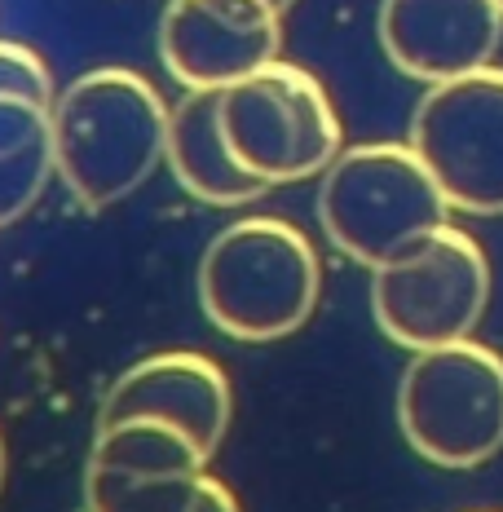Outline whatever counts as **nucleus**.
<instances>
[{"label": "nucleus", "mask_w": 503, "mask_h": 512, "mask_svg": "<svg viewBox=\"0 0 503 512\" xmlns=\"http://www.w3.org/2000/svg\"><path fill=\"white\" fill-rule=\"evenodd\" d=\"M221 133L243 173L270 190L323 177V168L345 151L327 89L283 58L221 89Z\"/></svg>", "instance_id": "4"}, {"label": "nucleus", "mask_w": 503, "mask_h": 512, "mask_svg": "<svg viewBox=\"0 0 503 512\" xmlns=\"http://www.w3.org/2000/svg\"><path fill=\"white\" fill-rule=\"evenodd\" d=\"M190 512H239V499H234V490L221 482V477L203 473L199 495H195V504H190Z\"/></svg>", "instance_id": "17"}, {"label": "nucleus", "mask_w": 503, "mask_h": 512, "mask_svg": "<svg viewBox=\"0 0 503 512\" xmlns=\"http://www.w3.org/2000/svg\"><path fill=\"white\" fill-rule=\"evenodd\" d=\"M323 261L283 217H243L199 261V305L217 332L243 345L296 336L318 309Z\"/></svg>", "instance_id": "2"}, {"label": "nucleus", "mask_w": 503, "mask_h": 512, "mask_svg": "<svg viewBox=\"0 0 503 512\" xmlns=\"http://www.w3.org/2000/svg\"><path fill=\"white\" fill-rule=\"evenodd\" d=\"M490 301V261L468 230L446 221L420 248L371 270V314L393 345L433 349L477 332Z\"/></svg>", "instance_id": "6"}, {"label": "nucleus", "mask_w": 503, "mask_h": 512, "mask_svg": "<svg viewBox=\"0 0 503 512\" xmlns=\"http://www.w3.org/2000/svg\"><path fill=\"white\" fill-rule=\"evenodd\" d=\"M283 49V14L265 0H168L159 58L181 89H226Z\"/></svg>", "instance_id": "8"}, {"label": "nucleus", "mask_w": 503, "mask_h": 512, "mask_svg": "<svg viewBox=\"0 0 503 512\" xmlns=\"http://www.w3.org/2000/svg\"><path fill=\"white\" fill-rule=\"evenodd\" d=\"M0 490H5V437H0Z\"/></svg>", "instance_id": "19"}, {"label": "nucleus", "mask_w": 503, "mask_h": 512, "mask_svg": "<svg viewBox=\"0 0 503 512\" xmlns=\"http://www.w3.org/2000/svg\"><path fill=\"white\" fill-rule=\"evenodd\" d=\"M495 5H499V9H503V0H495Z\"/></svg>", "instance_id": "20"}, {"label": "nucleus", "mask_w": 503, "mask_h": 512, "mask_svg": "<svg viewBox=\"0 0 503 512\" xmlns=\"http://www.w3.org/2000/svg\"><path fill=\"white\" fill-rule=\"evenodd\" d=\"M168 102L128 67H98L53 93V173L84 212H102L146 186L164 164Z\"/></svg>", "instance_id": "1"}, {"label": "nucleus", "mask_w": 503, "mask_h": 512, "mask_svg": "<svg viewBox=\"0 0 503 512\" xmlns=\"http://www.w3.org/2000/svg\"><path fill=\"white\" fill-rule=\"evenodd\" d=\"M49 142V106L23 93H0V159Z\"/></svg>", "instance_id": "15"}, {"label": "nucleus", "mask_w": 503, "mask_h": 512, "mask_svg": "<svg viewBox=\"0 0 503 512\" xmlns=\"http://www.w3.org/2000/svg\"><path fill=\"white\" fill-rule=\"evenodd\" d=\"M89 464L128 468V473H203L208 455L173 424L137 415V420H120L98 429Z\"/></svg>", "instance_id": "12"}, {"label": "nucleus", "mask_w": 503, "mask_h": 512, "mask_svg": "<svg viewBox=\"0 0 503 512\" xmlns=\"http://www.w3.org/2000/svg\"><path fill=\"white\" fill-rule=\"evenodd\" d=\"M164 159L181 190L212 208H243L270 190L230 155L221 133V89H186V98L168 111Z\"/></svg>", "instance_id": "11"}, {"label": "nucleus", "mask_w": 503, "mask_h": 512, "mask_svg": "<svg viewBox=\"0 0 503 512\" xmlns=\"http://www.w3.org/2000/svg\"><path fill=\"white\" fill-rule=\"evenodd\" d=\"M398 424L437 468H477L503 451V358L464 336L420 349L398 384Z\"/></svg>", "instance_id": "5"}, {"label": "nucleus", "mask_w": 503, "mask_h": 512, "mask_svg": "<svg viewBox=\"0 0 503 512\" xmlns=\"http://www.w3.org/2000/svg\"><path fill=\"white\" fill-rule=\"evenodd\" d=\"M411 151L455 212L503 217V67L428 84L411 115Z\"/></svg>", "instance_id": "7"}, {"label": "nucleus", "mask_w": 503, "mask_h": 512, "mask_svg": "<svg viewBox=\"0 0 503 512\" xmlns=\"http://www.w3.org/2000/svg\"><path fill=\"white\" fill-rule=\"evenodd\" d=\"M380 45L402 76L442 84L490 67L503 40L495 0H380Z\"/></svg>", "instance_id": "10"}, {"label": "nucleus", "mask_w": 503, "mask_h": 512, "mask_svg": "<svg viewBox=\"0 0 503 512\" xmlns=\"http://www.w3.org/2000/svg\"><path fill=\"white\" fill-rule=\"evenodd\" d=\"M53 177V146L40 142L23 155L0 159V230L14 226L18 217H27L31 204L45 195Z\"/></svg>", "instance_id": "14"}, {"label": "nucleus", "mask_w": 503, "mask_h": 512, "mask_svg": "<svg viewBox=\"0 0 503 512\" xmlns=\"http://www.w3.org/2000/svg\"><path fill=\"white\" fill-rule=\"evenodd\" d=\"M203 473H128V468L89 464L84 468V508L89 512H190Z\"/></svg>", "instance_id": "13"}, {"label": "nucleus", "mask_w": 503, "mask_h": 512, "mask_svg": "<svg viewBox=\"0 0 503 512\" xmlns=\"http://www.w3.org/2000/svg\"><path fill=\"white\" fill-rule=\"evenodd\" d=\"M446 217L451 204L411 142L345 146L323 168L318 226L331 248L367 270L420 248L428 234L446 226Z\"/></svg>", "instance_id": "3"}, {"label": "nucleus", "mask_w": 503, "mask_h": 512, "mask_svg": "<svg viewBox=\"0 0 503 512\" xmlns=\"http://www.w3.org/2000/svg\"><path fill=\"white\" fill-rule=\"evenodd\" d=\"M265 5H270V9H278V14H287V9H292L296 0H265Z\"/></svg>", "instance_id": "18"}, {"label": "nucleus", "mask_w": 503, "mask_h": 512, "mask_svg": "<svg viewBox=\"0 0 503 512\" xmlns=\"http://www.w3.org/2000/svg\"><path fill=\"white\" fill-rule=\"evenodd\" d=\"M234 411V393L226 371L208 354H190V349H168V354H151L124 371L102 398L98 429L120 420H164L181 429L203 455H217L226 442Z\"/></svg>", "instance_id": "9"}, {"label": "nucleus", "mask_w": 503, "mask_h": 512, "mask_svg": "<svg viewBox=\"0 0 503 512\" xmlns=\"http://www.w3.org/2000/svg\"><path fill=\"white\" fill-rule=\"evenodd\" d=\"M0 93H23L53 106V76L36 49L14 45V40H0Z\"/></svg>", "instance_id": "16"}]
</instances>
